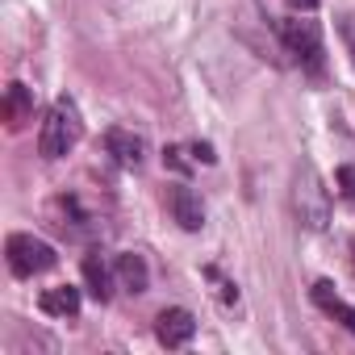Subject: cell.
Masks as SVG:
<instances>
[{
	"instance_id": "7",
	"label": "cell",
	"mask_w": 355,
	"mask_h": 355,
	"mask_svg": "<svg viewBox=\"0 0 355 355\" xmlns=\"http://www.w3.org/2000/svg\"><path fill=\"white\" fill-rule=\"evenodd\" d=\"M84 284H88V293L105 305L109 297H113V284H117V272L105 263V255L101 251H88L84 255Z\"/></svg>"
},
{
	"instance_id": "10",
	"label": "cell",
	"mask_w": 355,
	"mask_h": 355,
	"mask_svg": "<svg viewBox=\"0 0 355 355\" xmlns=\"http://www.w3.org/2000/svg\"><path fill=\"white\" fill-rule=\"evenodd\" d=\"M105 150L121 163V167H138L142 163V138L130 130H109L105 134Z\"/></svg>"
},
{
	"instance_id": "9",
	"label": "cell",
	"mask_w": 355,
	"mask_h": 355,
	"mask_svg": "<svg viewBox=\"0 0 355 355\" xmlns=\"http://www.w3.org/2000/svg\"><path fill=\"white\" fill-rule=\"evenodd\" d=\"M0 113H5L9 130H21V125L34 117V88H26V84H9V88H5V105H0Z\"/></svg>"
},
{
	"instance_id": "8",
	"label": "cell",
	"mask_w": 355,
	"mask_h": 355,
	"mask_svg": "<svg viewBox=\"0 0 355 355\" xmlns=\"http://www.w3.org/2000/svg\"><path fill=\"white\" fill-rule=\"evenodd\" d=\"M113 272H117V288H125V293H146V284H150V268H146V259L134 255V251L117 255V259H113Z\"/></svg>"
},
{
	"instance_id": "1",
	"label": "cell",
	"mask_w": 355,
	"mask_h": 355,
	"mask_svg": "<svg viewBox=\"0 0 355 355\" xmlns=\"http://www.w3.org/2000/svg\"><path fill=\"white\" fill-rule=\"evenodd\" d=\"M293 209H297V222L305 230H326L330 226V193L322 184V175L313 163H301L297 167V180H293Z\"/></svg>"
},
{
	"instance_id": "2",
	"label": "cell",
	"mask_w": 355,
	"mask_h": 355,
	"mask_svg": "<svg viewBox=\"0 0 355 355\" xmlns=\"http://www.w3.org/2000/svg\"><path fill=\"white\" fill-rule=\"evenodd\" d=\"M80 113H76V105L63 96V101H55L51 105V113H46V121H42V130H38V155L42 159H63L76 142H80Z\"/></svg>"
},
{
	"instance_id": "13",
	"label": "cell",
	"mask_w": 355,
	"mask_h": 355,
	"mask_svg": "<svg viewBox=\"0 0 355 355\" xmlns=\"http://www.w3.org/2000/svg\"><path fill=\"white\" fill-rule=\"evenodd\" d=\"M163 163H167L171 171H180V175H184V171L193 167V163L184 159V146H167V150H163Z\"/></svg>"
},
{
	"instance_id": "5",
	"label": "cell",
	"mask_w": 355,
	"mask_h": 355,
	"mask_svg": "<svg viewBox=\"0 0 355 355\" xmlns=\"http://www.w3.org/2000/svg\"><path fill=\"white\" fill-rule=\"evenodd\" d=\"M193 334H197V318H193L189 309H180V305H171V309H163V313L155 318V338H159L163 347H171V351L189 347Z\"/></svg>"
},
{
	"instance_id": "16",
	"label": "cell",
	"mask_w": 355,
	"mask_h": 355,
	"mask_svg": "<svg viewBox=\"0 0 355 355\" xmlns=\"http://www.w3.org/2000/svg\"><path fill=\"white\" fill-rule=\"evenodd\" d=\"M193 155H197V163H214V159H218L209 142H193Z\"/></svg>"
},
{
	"instance_id": "11",
	"label": "cell",
	"mask_w": 355,
	"mask_h": 355,
	"mask_svg": "<svg viewBox=\"0 0 355 355\" xmlns=\"http://www.w3.org/2000/svg\"><path fill=\"white\" fill-rule=\"evenodd\" d=\"M38 309L51 313V318H76V313H80V288H71V284L46 288V293L38 297Z\"/></svg>"
},
{
	"instance_id": "4",
	"label": "cell",
	"mask_w": 355,
	"mask_h": 355,
	"mask_svg": "<svg viewBox=\"0 0 355 355\" xmlns=\"http://www.w3.org/2000/svg\"><path fill=\"white\" fill-rule=\"evenodd\" d=\"M5 255H9V272H13V276H21V280L51 272V268H55V259H59V255H55V247H51V243H42V239H34V234H9Z\"/></svg>"
},
{
	"instance_id": "3",
	"label": "cell",
	"mask_w": 355,
	"mask_h": 355,
	"mask_svg": "<svg viewBox=\"0 0 355 355\" xmlns=\"http://www.w3.org/2000/svg\"><path fill=\"white\" fill-rule=\"evenodd\" d=\"M280 38L288 46V55H297V63L313 76H322L326 67V46H322V30L318 21H301V17H288L280 21Z\"/></svg>"
},
{
	"instance_id": "6",
	"label": "cell",
	"mask_w": 355,
	"mask_h": 355,
	"mask_svg": "<svg viewBox=\"0 0 355 355\" xmlns=\"http://www.w3.org/2000/svg\"><path fill=\"white\" fill-rule=\"evenodd\" d=\"M167 209H171L175 222H180V230H189V234H197V230L205 226V205H201V197H197L189 184H175V189L167 193Z\"/></svg>"
},
{
	"instance_id": "15",
	"label": "cell",
	"mask_w": 355,
	"mask_h": 355,
	"mask_svg": "<svg viewBox=\"0 0 355 355\" xmlns=\"http://www.w3.org/2000/svg\"><path fill=\"white\" fill-rule=\"evenodd\" d=\"M338 180H343V193L355 201V167H338Z\"/></svg>"
},
{
	"instance_id": "12",
	"label": "cell",
	"mask_w": 355,
	"mask_h": 355,
	"mask_svg": "<svg viewBox=\"0 0 355 355\" xmlns=\"http://www.w3.org/2000/svg\"><path fill=\"white\" fill-rule=\"evenodd\" d=\"M313 301H318V309L334 313V305H338V293H334V284H330V280H318V284H313Z\"/></svg>"
},
{
	"instance_id": "17",
	"label": "cell",
	"mask_w": 355,
	"mask_h": 355,
	"mask_svg": "<svg viewBox=\"0 0 355 355\" xmlns=\"http://www.w3.org/2000/svg\"><path fill=\"white\" fill-rule=\"evenodd\" d=\"M293 9H301V13H309V9H318V0H288Z\"/></svg>"
},
{
	"instance_id": "14",
	"label": "cell",
	"mask_w": 355,
	"mask_h": 355,
	"mask_svg": "<svg viewBox=\"0 0 355 355\" xmlns=\"http://www.w3.org/2000/svg\"><path fill=\"white\" fill-rule=\"evenodd\" d=\"M330 318H338V322H343V326H347V330H351V334H355V305H343V301H338V305H334V313H330Z\"/></svg>"
}]
</instances>
